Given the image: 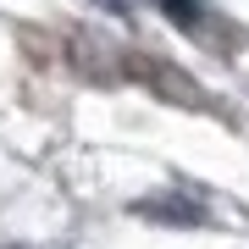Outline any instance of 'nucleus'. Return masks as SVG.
<instances>
[{
    "label": "nucleus",
    "instance_id": "f257e3e1",
    "mask_svg": "<svg viewBox=\"0 0 249 249\" xmlns=\"http://www.w3.org/2000/svg\"><path fill=\"white\" fill-rule=\"evenodd\" d=\"M160 11H166L178 28H194L199 22V0H160Z\"/></svg>",
    "mask_w": 249,
    "mask_h": 249
}]
</instances>
